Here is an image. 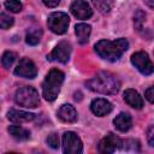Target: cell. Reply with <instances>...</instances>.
<instances>
[{"label": "cell", "mask_w": 154, "mask_h": 154, "mask_svg": "<svg viewBox=\"0 0 154 154\" xmlns=\"http://www.w3.org/2000/svg\"><path fill=\"white\" fill-rule=\"evenodd\" d=\"M85 85L91 91L105 94V95H112L117 94L120 89V82L119 79L111 72L101 71L96 73L93 78L85 82Z\"/></svg>", "instance_id": "6da1fadb"}, {"label": "cell", "mask_w": 154, "mask_h": 154, "mask_svg": "<svg viewBox=\"0 0 154 154\" xmlns=\"http://www.w3.org/2000/svg\"><path fill=\"white\" fill-rule=\"evenodd\" d=\"M94 48L99 57H101L102 59L108 61H116L129 48V42L125 38H118L116 41L100 40L95 43Z\"/></svg>", "instance_id": "7a4b0ae2"}, {"label": "cell", "mask_w": 154, "mask_h": 154, "mask_svg": "<svg viewBox=\"0 0 154 154\" xmlns=\"http://www.w3.org/2000/svg\"><path fill=\"white\" fill-rule=\"evenodd\" d=\"M65 75L63 71L58 69H52L48 75L46 76L43 83H42V95L47 101H53L57 99L61 84L64 82Z\"/></svg>", "instance_id": "3957f363"}, {"label": "cell", "mask_w": 154, "mask_h": 154, "mask_svg": "<svg viewBox=\"0 0 154 154\" xmlns=\"http://www.w3.org/2000/svg\"><path fill=\"white\" fill-rule=\"evenodd\" d=\"M14 101L22 107L26 108H35L38 106L40 96L35 88L32 87H22L16 91Z\"/></svg>", "instance_id": "277c9868"}, {"label": "cell", "mask_w": 154, "mask_h": 154, "mask_svg": "<svg viewBox=\"0 0 154 154\" xmlns=\"http://www.w3.org/2000/svg\"><path fill=\"white\" fill-rule=\"evenodd\" d=\"M70 23V18L64 12H53L48 16L47 24L48 28L58 35H63L67 31V26Z\"/></svg>", "instance_id": "5b68a950"}, {"label": "cell", "mask_w": 154, "mask_h": 154, "mask_svg": "<svg viewBox=\"0 0 154 154\" xmlns=\"http://www.w3.org/2000/svg\"><path fill=\"white\" fill-rule=\"evenodd\" d=\"M131 63L132 65L142 73V75H150L154 72V64L149 59L148 54L146 52H136L131 55Z\"/></svg>", "instance_id": "8992f818"}, {"label": "cell", "mask_w": 154, "mask_h": 154, "mask_svg": "<svg viewBox=\"0 0 154 154\" xmlns=\"http://www.w3.org/2000/svg\"><path fill=\"white\" fill-rule=\"evenodd\" d=\"M71 51H72V48H71L70 42H67V41H60L54 47V49L47 55V60H49V61H59V63L65 64L70 59Z\"/></svg>", "instance_id": "52a82bcc"}, {"label": "cell", "mask_w": 154, "mask_h": 154, "mask_svg": "<svg viewBox=\"0 0 154 154\" xmlns=\"http://www.w3.org/2000/svg\"><path fill=\"white\" fill-rule=\"evenodd\" d=\"M63 150L65 154H78L82 153L83 146L81 138L72 131H66L63 135Z\"/></svg>", "instance_id": "ba28073f"}, {"label": "cell", "mask_w": 154, "mask_h": 154, "mask_svg": "<svg viewBox=\"0 0 154 154\" xmlns=\"http://www.w3.org/2000/svg\"><path fill=\"white\" fill-rule=\"evenodd\" d=\"M14 75L23 78H35L37 75V69L32 60L29 58H22L14 69Z\"/></svg>", "instance_id": "9c48e42d"}, {"label": "cell", "mask_w": 154, "mask_h": 154, "mask_svg": "<svg viewBox=\"0 0 154 154\" xmlns=\"http://www.w3.org/2000/svg\"><path fill=\"white\" fill-rule=\"evenodd\" d=\"M119 147H122V140L119 137H117L114 134L109 132L100 141L99 152L103 153V154H108V153L116 152V149H118Z\"/></svg>", "instance_id": "30bf717a"}, {"label": "cell", "mask_w": 154, "mask_h": 154, "mask_svg": "<svg viewBox=\"0 0 154 154\" xmlns=\"http://www.w3.org/2000/svg\"><path fill=\"white\" fill-rule=\"evenodd\" d=\"M70 10H71L72 14L78 19H88L93 14V11H91L90 6L84 0H75L71 4Z\"/></svg>", "instance_id": "8fae6325"}, {"label": "cell", "mask_w": 154, "mask_h": 154, "mask_svg": "<svg viewBox=\"0 0 154 154\" xmlns=\"http://www.w3.org/2000/svg\"><path fill=\"white\" fill-rule=\"evenodd\" d=\"M90 109L91 112L97 116V117H103L106 114H108L111 111H112V103L106 100V99H102V97H99V99H95L91 101L90 103Z\"/></svg>", "instance_id": "7c38bea8"}, {"label": "cell", "mask_w": 154, "mask_h": 154, "mask_svg": "<svg viewBox=\"0 0 154 154\" xmlns=\"http://www.w3.org/2000/svg\"><path fill=\"white\" fill-rule=\"evenodd\" d=\"M58 118L65 123H75L77 120V112L72 105L65 103L58 109Z\"/></svg>", "instance_id": "4fadbf2b"}, {"label": "cell", "mask_w": 154, "mask_h": 154, "mask_svg": "<svg viewBox=\"0 0 154 154\" xmlns=\"http://www.w3.org/2000/svg\"><path fill=\"white\" fill-rule=\"evenodd\" d=\"M7 118L16 124H22V123H28L31 122L35 118V114L25 111H19V109H10L7 113Z\"/></svg>", "instance_id": "5bb4252c"}, {"label": "cell", "mask_w": 154, "mask_h": 154, "mask_svg": "<svg viewBox=\"0 0 154 154\" xmlns=\"http://www.w3.org/2000/svg\"><path fill=\"white\" fill-rule=\"evenodd\" d=\"M124 101L129 106H131V107H134L136 109H141L143 107V99H142V96L136 90H134V89H126L124 91Z\"/></svg>", "instance_id": "9a60e30c"}, {"label": "cell", "mask_w": 154, "mask_h": 154, "mask_svg": "<svg viewBox=\"0 0 154 154\" xmlns=\"http://www.w3.org/2000/svg\"><path fill=\"white\" fill-rule=\"evenodd\" d=\"M113 124H114V126H116L117 130H119L122 132H126L132 126V119H131V117H130L129 113L122 112V113H119L113 119Z\"/></svg>", "instance_id": "2e32d148"}, {"label": "cell", "mask_w": 154, "mask_h": 154, "mask_svg": "<svg viewBox=\"0 0 154 154\" xmlns=\"http://www.w3.org/2000/svg\"><path fill=\"white\" fill-rule=\"evenodd\" d=\"M90 31H91L90 25L85 24V23H79V24H77L75 26V32H76L78 42L81 45H84V43L88 42L89 36H90Z\"/></svg>", "instance_id": "e0dca14e"}, {"label": "cell", "mask_w": 154, "mask_h": 154, "mask_svg": "<svg viewBox=\"0 0 154 154\" xmlns=\"http://www.w3.org/2000/svg\"><path fill=\"white\" fill-rule=\"evenodd\" d=\"M8 132L17 141H26V140L30 138L29 130H26V129H24L22 126H18V125H11V126H8Z\"/></svg>", "instance_id": "ac0fdd59"}, {"label": "cell", "mask_w": 154, "mask_h": 154, "mask_svg": "<svg viewBox=\"0 0 154 154\" xmlns=\"http://www.w3.org/2000/svg\"><path fill=\"white\" fill-rule=\"evenodd\" d=\"M42 36V30L40 28H30L26 31V36H25V41L28 45L30 46H35L40 42Z\"/></svg>", "instance_id": "d6986e66"}, {"label": "cell", "mask_w": 154, "mask_h": 154, "mask_svg": "<svg viewBox=\"0 0 154 154\" xmlns=\"http://www.w3.org/2000/svg\"><path fill=\"white\" fill-rule=\"evenodd\" d=\"M94 6L101 13H108L114 5V0H93Z\"/></svg>", "instance_id": "ffe728a7"}, {"label": "cell", "mask_w": 154, "mask_h": 154, "mask_svg": "<svg viewBox=\"0 0 154 154\" xmlns=\"http://www.w3.org/2000/svg\"><path fill=\"white\" fill-rule=\"evenodd\" d=\"M17 59V54L14 52H11V51H7L2 54V58H1V64L5 69H8L10 66H12V64L16 61Z\"/></svg>", "instance_id": "44dd1931"}, {"label": "cell", "mask_w": 154, "mask_h": 154, "mask_svg": "<svg viewBox=\"0 0 154 154\" xmlns=\"http://www.w3.org/2000/svg\"><path fill=\"white\" fill-rule=\"evenodd\" d=\"M122 148L126 152H138L140 150V143L135 140H126L122 141Z\"/></svg>", "instance_id": "7402d4cb"}, {"label": "cell", "mask_w": 154, "mask_h": 154, "mask_svg": "<svg viewBox=\"0 0 154 154\" xmlns=\"http://www.w3.org/2000/svg\"><path fill=\"white\" fill-rule=\"evenodd\" d=\"M5 7L11 12L18 13L19 11H22V2L19 0H6Z\"/></svg>", "instance_id": "603a6c76"}, {"label": "cell", "mask_w": 154, "mask_h": 154, "mask_svg": "<svg viewBox=\"0 0 154 154\" xmlns=\"http://www.w3.org/2000/svg\"><path fill=\"white\" fill-rule=\"evenodd\" d=\"M13 24V18L6 13H1L0 14V26L1 29H8L10 26H12Z\"/></svg>", "instance_id": "cb8c5ba5"}, {"label": "cell", "mask_w": 154, "mask_h": 154, "mask_svg": "<svg viewBox=\"0 0 154 154\" xmlns=\"http://www.w3.org/2000/svg\"><path fill=\"white\" fill-rule=\"evenodd\" d=\"M46 142H47V144H48L51 148H53V149H57V148L59 147V137H58V135H57L55 132L49 134L48 137L46 138Z\"/></svg>", "instance_id": "d4e9b609"}, {"label": "cell", "mask_w": 154, "mask_h": 154, "mask_svg": "<svg viewBox=\"0 0 154 154\" xmlns=\"http://www.w3.org/2000/svg\"><path fill=\"white\" fill-rule=\"evenodd\" d=\"M135 19V25L137 26V30H140V28H141V24H142V22L144 20V18H146V14L141 11V10H138L136 13H135V17H134Z\"/></svg>", "instance_id": "484cf974"}, {"label": "cell", "mask_w": 154, "mask_h": 154, "mask_svg": "<svg viewBox=\"0 0 154 154\" xmlns=\"http://www.w3.org/2000/svg\"><path fill=\"white\" fill-rule=\"evenodd\" d=\"M144 96H146V99H147L149 102L154 103V87L148 88V89L146 90V93H144Z\"/></svg>", "instance_id": "4316f807"}, {"label": "cell", "mask_w": 154, "mask_h": 154, "mask_svg": "<svg viewBox=\"0 0 154 154\" xmlns=\"http://www.w3.org/2000/svg\"><path fill=\"white\" fill-rule=\"evenodd\" d=\"M42 1H43V4H45L47 7H55V6H58L59 2H60V0H42Z\"/></svg>", "instance_id": "83f0119b"}, {"label": "cell", "mask_w": 154, "mask_h": 154, "mask_svg": "<svg viewBox=\"0 0 154 154\" xmlns=\"http://www.w3.org/2000/svg\"><path fill=\"white\" fill-rule=\"evenodd\" d=\"M143 1L147 6H149L150 8H154V0H143Z\"/></svg>", "instance_id": "f1b7e54d"}, {"label": "cell", "mask_w": 154, "mask_h": 154, "mask_svg": "<svg viewBox=\"0 0 154 154\" xmlns=\"http://www.w3.org/2000/svg\"><path fill=\"white\" fill-rule=\"evenodd\" d=\"M149 143H150V146H153V147H154V137L149 140Z\"/></svg>", "instance_id": "f546056e"}, {"label": "cell", "mask_w": 154, "mask_h": 154, "mask_svg": "<svg viewBox=\"0 0 154 154\" xmlns=\"http://www.w3.org/2000/svg\"><path fill=\"white\" fill-rule=\"evenodd\" d=\"M153 54H154V52H153Z\"/></svg>", "instance_id": "4dcf8cb0"}]
</instances>
